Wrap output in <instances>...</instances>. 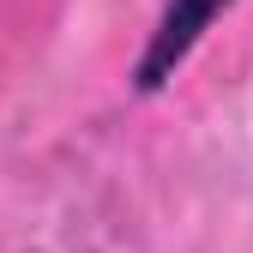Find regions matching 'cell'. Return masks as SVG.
<instances>
[{
    "label": "cell",
    "instance_id": "obj_1",
    "mask_svg": "<svg viewBox=\"0 0 253 253\" xmlns=\"http://www.w3.org/2000/svg\"><path fill=\"white\" fill-rule=\"evenodd\" d=\"M235 0H163L145 30V42L133 54V67H126V84H133V97H157V90H169L181 79V67L199 54V42L211 37V24L223 18Z\"/></svg>",
    "mask_w": 253,
    "mask_h": 253
}]
</instances>
